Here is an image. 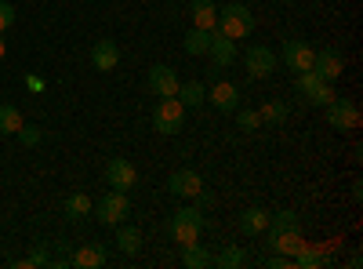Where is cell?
Wrapping results in <instances>:
<instances>
[{
    "label": "cell",
    "instance_id": "6",
    "mask_svg": "<svg viewBox=\"0 0 363 269\" xmlns=\"http://www.w3.org/2000/svg\"><path fill=\"white\" fill-rule=\"evenodd\" d=\"M106 182L109 190H120V193H131L138 186V168L128 160V157H113L106 164Z\"/></svg>",
    "mask_w": 363,
    "mask_h": 269
},
{
    "label": "cell",
    "instance_id": "25",
    "mask_svg": "<svg viewBox=\"0 0 363 269\" xmlns=\"http://www.w3.org/2000/svg\"><path fill=\"white\" fill-rule=\"evenodd\" d=\"M182 265L186 269H203V265H211V255L200 244H186L182 248Z\"/></svg>",
    "mask_w": 363,
    "mask_h": 269
},
{
    "label": "cell",
    "instance_id": "27",
    "mask_svg": "<svg viewBox=\"0 0 363 269\" xmlns=\"http://www.w3.org/2000/svg\"><path fill=\"white\" fill-rule=\"evenodd\" d=\"M22 128V113L15 109V106H0V135H15Z\"/></svg>",
    "mask_w": 363,
    "mask_h": 269
},
{
    "label": "cell",
    "instance_id": "20",
    "mask_svg": "<svg viewBox=\"0 0 363 269\" xmlns=\"http://www.w3.org/2000/svg\"><path fill=\"white\" fill-rule=\"evenodd\" d=\"M116 248L124 251V255H138V248H142V229L120 222V226H116Z\"/></svg>",
    "mask_w": 363,
    "mask_h": 269
},
{
    "label": "cell",
    "instance_id": "21",
    "mask_svg": "<svg viewBox=\"0 0 363 269\" xmlns=\"http://www.w3.org/2000/svg\"><path fill=\"white\" fill-rule=\"evenodd\" d=\"M327 262H330L327 251L316 248V244H301V251L294 255V265H298V269H320V265H327Z\"/></svg>",
    "mask_w": 363,
    "mask_h": 269
},
{
    "label": "cell",
    "instance_id": "16",
    "mask_svg": "<svg viewBox=\"0 0 363 269\" xmlns=\"http://www.w3.org/2000/svg\"><path fill=\"white\" fill-rule=\"evenodd\" d=\"M116 62H120V48H116V40H99L95 48H91V66H95L99 73L116 70Z\"/></svg>",
    "mask_w": 363,
    "mask_h": 269
},
{
    "label": "cell",
    "instance_id": "4",
    "mask_svg": "<svg viewBox=\"0 0 363 269\" xmlns=\"http://www.w3.org/2000/svg\"><path fill=\"white\" fill-rule=\"evenodd\" d=\"M182 124H186V106H182V99H160L157 109H153V128L160 135H178Z\"/></svg>",
    "mask_w": 363,
    "mask_h": 269
},
{
    "label": "cell",
    "instance_id": "34",
    "mask_svg": "<svg viewBox=\"0 0 363 269\" xmlns=\"http://www.w3.org/2000/svg\"><path fill=\"white\" fill-rule=\"evenodd\" d=\"M26 87H29V92H40L44 80H40V77H26Z\"/></svg>",
    "mask_w": 363,
    "mask_h": 269
},
{
    "label": "cell",
    "instance_id": "7",
    "mask_svg": "<svg viewBox=\"0 0 363 269\" xmlns=\"http://www.w3.org/2000/svg\"><path fill=\"white\" fill-rule=\"evenodd\" d=\"M269 233V248L277 255H287L294 258L301 251V244H306V236H301V226H284V229H265Z\"/></svg>",
    "mask_w": 363,
    "mask_h": 269
},
{
    "label": "cell",
    "instance_id": "28",
    "mask_svg": "<svg viewBox=\"0 0 363 269\" xmlns=\"http://www.w3.org/2000/svg\"><path fill=\"white\" fill-rule=\"evenodd\" d=\"M218 269H240V265H247V255H244V248H225L218 258H211Z\"/></svg>",
    "mask_w": 363,
    "mask_h": 269
},
{
    "label": "cell",
    "instance_id": "1",
    "mask_svg": "<svg viewBox=\"0 0 363 269\" xmlns=\"http://www.w3.org/2000/svg\"><path fill=\"white\" fill-rule=\"evenodd\" d=\"M218 33L229 40H247L255 33V11L247 4H225L218 8Z\"/></svg>",
    "mask_w": 363,
    "mask_h": 269
},
{
    "label": "cell",
    "instance_id": "24",
    "mask_svg": "<svg viewBox=\"0 0 363 269\" xmlns=\"http://www.w3.org/2000/svg\"><path fill=\"white\" fill-rule=\"evenodd\" d=\"M207 48H211V33L193 26L189 33H186V55H207Z\"/></svg>",
    "mask_w": 363,
    "mask_h": 269
},
{
    "label": "cell",
    "instance_id": "32",
    "mask_svg": "<svg viewBox=\"0 0 363 269\" xmlns=\"http://www.w3.org/2000/svg\"><path fill=\"white\" fill-rule=\"evenodd\" d=\"M18 135H22V142H26V146H37V142H40V131H37V128H26V124H22V128H18Z\"/></svg>",
    "mask_w": 363,
    "mask_h": 269
},
{
    "label": "cell",
    "instance_id": "22",
    "mask_svg": "<svg viewBox=\"0 0 363 269\" xmlns=\"http://www.w3.org/2000/svg\"><path fill=\"white\" fill-rule=\"evenodd\" d=\"M91 207H95V204H91V197L87 193H69L66 197V204H62V212H66V219H84V215H91Z\"/></svg>",
    "mask_w": 363,
    "mask_h": 269
},
{
    "label": "cell",
    "instance_id": "18",
    "mask_svg": "<svg viewBox=\"0 0 363 269\" xmlns=\"http://www.w3.org/2000/svg\"><path fill=\"white\" fill-rule=\"evenodd\" d=\"M109 258H106V248L102 244H80L77 255H73V265L77 269H102Z\"/></svg>",
    "mask_w": 363,
    "mask_h": 269
},
{
    "label": "cell",
    "instance_id": "8",
    "mask_svg": "<svg viewBox=\"0 0 363 269\" xmlns=\"http://www.w3.org/2000/svg\"><path fill=\"white\" fill-rule=\"evenodd\" d=\"M323 109H327L330 128H338V131H352V128H359V109H356L352 99H335V102L323 106Z\"/></svg>",
    "mask_w": 363,
    "mask_h": 269
},
{
    "label": "cell",
    "instance_id": "30",
    "mask_svg": "<svg viewBox=\"0 0 363 269\" xmlns=\"http://www.w3.org/2000/svg\"><path fill=\"white\" fill-rule=\"evenodd\" d=\"M236 124L244 128V131H258L262 128V116H258V109H236Z\"/></svg>",
    "mask_w": 363,
    "mask_h": 269
},
{
    "label": "cell",
    "instance_id": "26",
    "mask_svg": "<svg viewBox=\"0 0 363 269\" xmlns=\"http://www.w3.org/2000/svg\"><path fill=\"white\" fill-rule=\"evenodd\" d=\"M287 106L284 102H277V99H272V102H265L262 109H258V116H262V124H284L287 121Z\"/></svg>",
    "mask_w": 363,
    "mask_h": 269
},
{
    "label": "cell",
    "instance_id": "35",
    "mask_svg": "<svg viewBox=\"0 0 363 269\" xmlns=\"http://www.w3.org/2000/svg\"><path fill=\"white\" fill-rule=\"evenodd\" d=\"M4 55H8V40H4V37H0V58H4Z\"/></svg>",
    "mask_w": 363,
    "mask_h": 269
},
{
    "label": "cell",
    "instance_id": "14",
    "mask_svg": "<svg viewBox=\"0 0 363 269\" xmlns=\"http://www.w3.org/2000/svg\"><path fill=\"white\" fill-rule=\"evenodd\" d=\"M207 55H211V62H215V70H229V66L236 62V40L222 37L218 29H215V33H211V48H207Z\"/></svg>",
    "mask_w": 363,
    "mask_h": 269
},
{
    "label": "cell",
    "instance_id": "19",
    "mask_svg": "<svg viewBox=\"0 0 363 269\" xmlns=\"http://www.w3.org/2000/svg\"><path fill=\"white\" fill-rule=\"evenodd\" d=\"M269 229V212L265 207H247L244 215H240V233L244 236H262Z\"/></svg>",
    "mask_w": 363,
    "mask_h": 269
},
{
    "label": "cell",
    "instance_id": "5",
    "mask_svg": "<svg viewBox=\"0 0 363 269\" xmlns=\"http://www.w3.org/2000/svg\"><path fill=\"white\" fill-rule=\"evenodd\" d=\"M298 92L306 95L313 106H330L338 95H335V84L330 80H323L320 73H313V70H306V73H298Z\"/></svg>",
    "mask_w": 363,
    "mask_h": 269
},
{
    "label": "cell",
    "instance_id": "33",
    "mask_svg": "<svg viewBox=\"0 0 363 269\" xmlns=\"http://www.w3.org/2000/svg\"><path fill=\"white\" fill-rule=\"evenodd\" d=\"M193 200H200V207H211V204H215V197H211L207 190H200V193H196Z\"/></svg>",
    "mask_w": 363,
    "mask_h": 269
},
{
    "label": "cell",
    "instance_id": "2",
    "mask_svg": "<svg viewBox=\"0 0 363 269\" xmlns=\"http://www.w3.org/2000/svg\"><path fill=\"white\" fill-rule=\"evenodd\" d=\"M200 233H203V212L200 207H178V212L171 215V222H167V236L182 248L196 244Z\"/></svg>",
    "mask_w": 363,
    "mask_h": 269
},
{
    "label": "cell",
    "instance_id": "13",
    "mask_svg": "<svg viewBox=\"0 0 363 269\" xmlns=\"http://www.w3.org/2000/svg\"><path fill=\"white\" fill-rule=\"evenodd\" d=\"M207 102L215 106V109H222V113H236V109H240V87L229 84V80H218V84L207 92Z\"/></svg>",
    "mask_w": 363,
    "mask_h": 269
},
{
    "label": "cell",
    "instance_id": "10",
    "mask_svg": "<svg viewBox=\"0 0 363 269\" xmlns=\"http://www.w3.org/2000/svg\"><path fill=\"white\" fill-rule=\"evenodd\" d=\"M313 58H316V51L306 40H284V66L287 70L306 73V70H313Z\"/></svg>",
    "mask_w": 363,
    "mask_h": 269
},
{
    "label": "cell",
    "instance_id": "17",
    "mask_svg": "<svg viewBox=\"0 0 363 269\" xmlns=\"http://www.w3.org/2000/svg\"><path fill=\"white\" fill-rule=\"evenodd\" d=\"M189 15H193V26L196 29H207V33H215V29H218V8H215V0H193Z\"/></svg>",
    "mask_w": 363,
    "mask_h": 269
},
{
    "label": "cell",
    "instance_id": "23",
    "mask_svg": "<svg viewBox=\"0 0 363 269\" xmlns=\"http://www.w3.org/2000/svg\"><path fill=\"white\" fill-rule=\"evenodd\" d=\"M178 99H182V106H203V102H207V87H203L200 80L178 84Z\"/></svg>",
    "mask_w": 363,
    "mask_h": 269
},
{
    "label": "cell",
    "instance_id": "9",
    "mask_svg": "<svg viewBox=\"0 0 363 269\" xmlns=\"http://www.w3.org/2000/svg\"><path fill=\"white\" fill-rule=\"evenodd\" d=\"M145 84H149V92H153L157 99H174L182 80H178V73H174L171 66H164V62H160V66L149 70V80H145Z\"/></svg>",
    "mask_w": 363,
    "mask_h": 269
},
{
    "label": "cell",
    "instance_id": "11",
    "mask_svg": "<svg viewBox=\"0 0 363 269\" xmlns=\"http://www.w3.org/2000/svg\"><path fill=\"white\" fill-rule=\"evenodd\" d=\"M244 66H247V73H251L255 80H265L272 70H277V55H272L269 48H262V44H255V48H247V55H244Z\"/></svg>",
    "mask_w": 363,
    "mask_h": 269
},
{
    "label": "cell",
    "instance_id": "12",
    "mask_svg": "<svg viewBox=\"0 0 363 269\" xmlns=\"http://www.w3.org/2000/svg\"><path fill=\"white\" fill-rule=\"evenodd\" d=\"M200 190H203V178L193 168H182V171H174L167 178V193L171 197H196Z\"/></svg>",
    "mask_w": 363,
    "mask_h": 269
},
{
    "label": "cell",
    "instance_id": "31",
    "mask_svg": "<svg viewBox=\"0 0 363 269\" xmlns=\"http://www.w3.org/2000/svg\"><path fill=\"white\" fill-rule=\"evenodd\" d=\"M11 26H15V8L8 4V0H0V33L11 29Z\"/></svg>",
    "mask_w": 363,
    "mask_h": 269
},
{
    "label": "cell",
    "instance_id": "3",
    "mask_svg": "<svg viewBox=\"0 0 363 269\" xmlns=\"http://www.w3.org/2000/svg\"><path fill=\"white\" fill-rule=\"evenodd\" d=\"M91 215H95L102 226H120L128 215H131V200H128V193H120V190H109L95 207H91Z\"/></svg>",
    "mask_w": 363,
    "mask_h": 269
},
{
    "label": "cell",
    "instance_id": "15",
    "mask_svg": "<svg viewBox=\"0 0 363 269\" xmlns=\"http://www.w3.org/2000/svg\"><path fill=\"white\" fill-rule=\"evenodd\" d=\"M342 70H345V58H342L338 51H316V58H313V73H320L323 80L335 84V80L342 77Z\"/></svg>",
    "mask_w": 363,
    "mask_h": 269
},
{
    "label": "cell",
    "instance_id": "29",
    "mask_svg": "<svg viewBox=\"0 0 363 269\" xmlns=\"http://www.w3.org/2000/svg\"><path fill=\"white\" fill-rule=\"evenodd\" d=\"M18 269H44V265H51V255L44 251V244H37V251L29 255V258H22V262H15Z\"/></svg>",
    "mask_w": 363,
    "mask_h": 269
}]
</instances>
